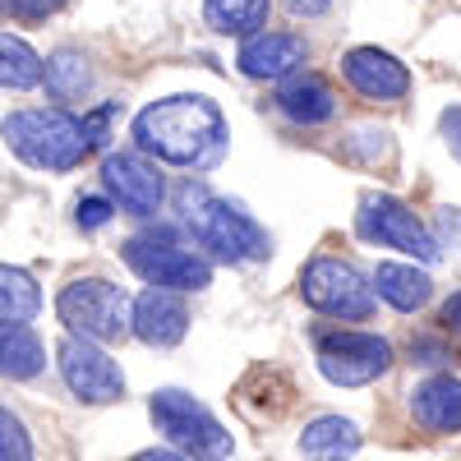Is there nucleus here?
<instances>
[{
	"mask_svg": "<svg viewBox=\"0 0 461 461\" xmlns=\"http://www.w3.org/2000/svg\"><path fill=\"white\" fill-rule=\"evenodd\" d=\"M304 37L295 32H258L240 47L236 65L245 79H295V69L304 65Z\"/></svg>",
	"mask_w": 461,
	"mask_h": 461,
	"instance_id": "4468645a",
	"label": "nucleus"
},
{
	"mask_svg": "<svg viewBox=\"0 0 461 461\" xmlns=\"http://www.w3.org/2000/svg\"><path fill=\"white\" fill-rule=\"evenodd\" d=\"M130 332L143 346H176L189 332V304L176 291H158L148 286L134 295V314H130Z\"/></svg>",
	"mask_w": 461,
	"mask_h": 461,
	"instance_id": "ddd939ff",
	"label": "nucleus"
},
{
	"mask_svg": "<svg viewBox=\"0 0 461 461\" xmlns=\"http://www.w3.org/2000/svg\"><path fill=\"white\" fill-rule=\"evenodd\" d=\"M130 461H185L180 452H167V447H148V452H134Z\"/></svg>",
	"mask_w": 461,
	"mask_h": 461,
	"instance_id": "7c9ffc66",
	"label": "nucleus"
},
{
	"mask_svg": "<svg viewBox=\"0 0 461 461\" xmlns=\"http://www.w3.org/2000/svg\"><path fill=\"white\" fill-rule=\"evenodd\" d=\"M102 185L115 208H125L130 217H158L167 199V180L143 152H111L102 162Z\"/></svg>",
	"mask_w": 461,
	"mask_h": 461,
	"instance_id": "9b49d317",
	"label": "nucleus"
},
{
	"mask_svg": "<svg viewBox=\"0 0 461 461\" xmlns=\"http://www.w3.org/2000/svg\"><path fill=\"white\" fill-rule=\"evenodd\" d=\"M438 130H443V143L452 148V158L461 162V106H447V111H443Z\"/></svg>",
	"mask_w": 461,
	"mask_h": 461,
	"instance_id": "cd10ccee",
	"label": "nucleus"
},
{
	"mask_svg": "<svg viewBox=\"0 0 461 461\" xmlns=\"http://www.w3.org/2000/svg\"><path fill=\"white\" fill-rule=\"evenodd\" d=\"M152 425L167 434V443L185 456V461H226L230 456V434L226 425L189 393L180 388H162L152 393Z\"/></svg>",
	"mask_w": 461,
	"mask_h": 461,
	"instance_id": "20e7f679",
	"label": "nucleus"
},
{
	"mask_svg": "<svg viewBox=\"0 0 461 461\" xmlns=\"http://www.w3.org/2000/svg\"><path fill=\"white\" fill-rule=\"evenodd\" d=\"M180 217H185L189 230H194V240L221 263H258V258L273 254L267 230L245 208L217 199L212 189H203L194 180L180 189Z\"/></svg>",
	"mask_w": 461,
	"mask_h": 461,
	"instance_id": "f03ea898",
	"label": "nucleus"
},
{
	"mask_svg": "<svg viewBox=\"0 0 461 461\" xmlns=\"http://www.w3.org/2000/svg\"><path fill=\"white\" fill-rule=\"evenodd\" d=\"M393 369V346L374 332H323L319 337V374L337 388H365Z\"/></svg>",
	"mask_w": 461,
	"mask_h": 461,
	"instance_id": "1a4fd4ad",
	"label": "nucleus"
},
{
	"mask_svg": "<svg viewBox=\"0 0 461 461\" xmlns=\"http://www.w3.org/2000/svg\"><path fill=\"white\" fill-rule=\"evenodd\" d=\"M434 240H438V249H447V245L461 249V208H443L438 212V236Z\"/></svg>",
	"mask_w": 461,
	"mask_h": 461,
	"instance_id": "bb28decb",
	"label": "nucleus"
},
{
	"mask_svg": "<svg viewBox=\"0 0 461 461\" xmlns=\"http://www.w3.org/2000/svg\"><path fill=\"white\" fill-rule=\"evenodd\" d=\"M0 461H32V438L14 411L0 406Z\"/></svg>",
	"mask_w": 461,
	"mask_h": 461,
	"instance_id": "b1692460",
	"label": "nucleus"
},
{
	"mask_svg": "<svg viewBox=\"0 0 461 461\" xmlns=\"http://www.w3.org/2000/svg\"><path fill=\"white\" fill-rule=\"evenodd\" d=\"M443 319H447V323H452V328L461 332V291H456V295L447 300V310H443Z\"/></svg>",
	"mask_w": 461,
	"mask_h": 461,
	"instance_id": "2f4dec72",
	"label": "nucleus"
},
{
	"mask_svg": "<svg viewBox=\"0 0 461 461\" xmlns=\"http://www.w3.org/2000/svg\"><path fill=\"white\" fill-rule=\"evenodd\" d=\"M0 134H5L14 158L32 171H74L93 152L88 125L79 121V115L60 111V106H51V111H14V115H5Z\"/></svg>",
	"mask_w": 461,
	"mask_h": 461,
	"instance_id": "7ed1b4c3",
	"label": "nucleus"
},
{
	"mask_svg": "<svg viewBox=\"0 0 461 461\" xmlns=\"http://www.w3.org/2000/svg\"><path fill=\"white\" fill-rule=\"evenodd\" d=\"M14 19H23V23H42V19H51L65 0H0Z\"/></svg>",
	"mask_w": 461,
	"mask_h": 461,
	"instance_id": "393cba45",
	"label": "nucleus"
},
{
	"mask_svg": "<svg viewBox=\"0 0 461 461\" xmlns=\"http://www.w3.org/2000/svg\"><path fill=\"white\" fill-rule=\"evenodd\" d=\"M56 314L74 337L102 346V341H121L130 332L134 300L125 286H115L106 277H79L56 295Z\"/></svg>",
	"mask_w": 461,
	"mask_h": 461,
	"instance_id": "39448f33",
	"label": "nucleus"
},
{
	"mask_svg": "<svg viewBox=\"0 0 461 461\" xmlns=\"http://www.w3.org/2000/svg\"><path fill=\"white\" fill-rule=\"evenodd\" d=\"M282 5H286L295 19H319V14L332 10V0H282Z\"/></svg>",
	"mask_w": 461,
	"mask_h": 461,
	"instance_id": "c756f323",
	"label": "nucleus"
},
{
	"mask_svg": "<svg viewBox=\"0 0 461 461\" xmlns=\"http://www.w3.org/2000/svg\"><path fill=\"white\" fill-rule=\"evenodd\" d=\"M56 360H60V378L65 388L88 402V406H106V402H121L125 397V374L115 365L97 341H84V337H60L56 346Z\"/></svg>",
	"mask_w": 461,
	"mask_h": 461,
	"instance_id": "9d476101",
	"label": "nucleus"
},
{
	"mask_svg": "<svg viewBox=\"0 0 461 461\" xmlns=\"http://www.w3.org/2000/svg\"><path fill=\"white\" fill-rule=\"evenodd\" d=\"M134 139L148 158H158L167 167L208 171L226 152V121L217 102L199 93H180V97L148 102L134 115Z\"/></svg>",
	"mask_w": 461,
	"mask_h": 461,
	"instance_id": "f257e3e1",
	"label": "nucleus"
},
{
	"mask_svg": "<svg viewBox=\"0 0 461 461\" xmlns=\"http://www.w3.org/2000/svg\"><path fill=\"white\" fill-rule=\"evenodd\" d=\"M47 369V346L32 328H0V374L5 378H37Z\"/></svg>",
	"mask_w": 461,
	"mask_h": 461,
	"instance_id": "4be33fe9",
	"label": "nucleus"
},
{
	"mask_svg": "<svg viewBox=\"0 0 461 461\" xmlns=\"http://www.w3.org/2000/svg\"><path fill=\"white\" fill-rule=\"evenodd\" d=\"M300 300L310 310L341 319V323H365L374 314V282L360 273L356 263H341V258H314L310 267L300 273Z\"/></svg>",
	"mask_w": 461,
	"mask_h": 461,
	"instance_id": "423d86ee",
	"label": "nucleus"
},
{
	"mask_svg": "<svg viewBox=\"0 0 461 461\" xmlns=\"http://www.w3.org/2000/svg\"><path fill=\"white\" fill-rule=\"evenodd\" d=\"M74 217H79L84 230H97V226H106L115 217V203L111 199H79V212H74Z\"/></svg>",
	"mask_w": 461,
	"mask_h": 461,
	"instance_id": "a878e982",
	"label": "nucleus"
},
{
	"mask_svg": "<svg viewBox=\"0 0 461 461\" xmlns=\"http://www.w3.org/2000/svg\"><path fill=\"white\" fill-rule=\"evenodd\" d=\"M411 415L429 434H456L461 429V378H452V374L425 378L411 393Z\"/></svg>",
	"mask_w": 461,
	"mask_h": 461,
	"instance_id": "2eb2a0df",
	"label": "nucleus"
},
{
	"mask_svg": "<svg viewBox=\"0 0 461 461\" xmlns=\"http://www.w3.org/2000/svg\"><path fill=\"white\" fill-rule=\"evenodd\" d=\"M341 74H346V84H351L360 97H369V102H402L411 93V69L397 56L378 51V47L346 51Z\"/></svg>",
	"mask_w": 461,
	"mask_h": 461,
	"instance_id": "f8f14e48",
	"label": "nucleus"
},
{
	"mask_svg": "<svg viewBox=\"0 0 461 461\" xmlns=\"http://www.w3.org/2000/svg\"><path fill=\"white\" fill-rule=\"evenodd\" d=\"M42 310V291H37L32 273L0 263V328H28Z\"/></svg>",
	"mask_w": 461,
	"mask_h": 461,
	"instance_id": "6ab92c4d",
	"label": "nucleus"
},
{
	"mask_svg": "<svg viewBox=\"0 0 461 461\" xmlns=\"http://www.w3.org/2000/svg\"><path fill=\"white\" fill-rule=\"evenodd\" d=\"M47 74V60L37 56L23 37L14 32H0V88H14V93H28L42 84Z\"/></svg>",
	"mask_w": 461,
	"mask_h": 461,
	"instance_id": "412c9836",
	"label": "nucleus"
},
{
	"mask_svg": "<svg viewBox=\"0 0 461 461\" xmlns=\"http://www.w3.org/2000/svg\"><path fill=\"white\" fill-rule=\"evenodd\" d=\"M411 356H415V365H443V360H452L447 346H443V341H429V337L411 341Z\"/></svg>",
	"mask_w": 461,
	"mask_h": 461,
	"instance_id": "c85d7f7f",
	"label": "nucleus"
},
{
	"mask_svg": "<svg viewBox=\"0 0 461 461\" xmlns=\"http://www.w3.org/2000/svg\"><path fill=\"white\" fill-rule=\"evenodd\" d=\"M360 443H365V434H360L356 420H346V415H319L300 434V456L304 461H346V456L360 452Z\"/></svg>",
	"mask_w": 461,
	"mask_h": 461,
	"instance_id": "dca6fc26",
	"label": "nucleus"
},
{
	"mask_svg": "<svg viewBox=\"0 0 461 461\" xmlns=\"http://www.w3.org/2000/svg\"><path fill=\"white\" fill-rule=\"evenodd\" d=\"M356 226H360L365 240L388 245V249H402V254H411V258H420V263H438V258H443L434 230L415 217V208H406V203L393 199V194H369V199L360 203Z\"/></svg>",
	"mask_w": 461,
	"mask_h": 461,
	"instance_id": "6e6552de",
	"label": "nucleus"
},
{
	"mask_svg": "<svg viewBox=\"0 0 461 461\" xmlns=\"http://www.w3.org/2000/svg\"><path fill=\"white\" fill-rule=\"evenodd\" d=\"M42 84H47V93L56 97V102H74V97H84L88 88H93V69H88V60H84V51H56L51 60H47V74H42Z\"/></svg>",
	"mask_w": 461,
	"mask_h": 461,
	"instance_id": "5701e85b",
	"label": "nucleus"
},
{
	"mask_svg": "<svg viewBox=\"0 0 461 461\" xmlns=\"http://www.w3.org/2000/svg\"><path fill=\"white\" fill-rule=\"evenodd\" d=\"M203 19L221 37H258L267 23V0H203Z\"/></svg>",
	"mask_w": 461,
	"mask_h": 461,
	"instance_id": "aec40b11",
	"label": "nucleus"
},
{
	"mask_svg": "<svg viewBox=\"0 0 461 461\" xmlns=\"http://www.w3.org/2000/svg\"><path fill=\"white\" fill-rule=\"evenodd\" d=\"M277 106H282L286 121H295V125H323V121L337 115V93L319 79V74H295V79L282 84Z\"/></svg>",
	"mask_w": 461,
	"mask_h": 461,
	"instance_id": "f3484780",
	"label": "nucleus"
},
{
	"mask_svg": "<svg viewBox=\"0 0 461 461\" xmlns=\"http://www.w3.org/2000/svg\"><path fill=\"white\" fill-rule=\"evenodd\" d=\"M374 291H378V300H388L393 310L415 314V310H425V304H429L434 282H429L425 267H415V263H378Z\"/></svg>",
	"mask_w": 461,
	"mask_h": 461,
	"instance_id": "a211bd4d",
	"label": "nucleus"
},
{
	"mask_svg": "<svg viewBox=\"0 0 461 461\" xmlns=\"http://www.w3.org/2000/svg\"><path fill=\"white\" fill-rule=\"evenodd\" d=\"M121 254H125V263L134 267V273L158 291L185 295V291L212 286V263L203 254H194L189 245L171 240V236H134Z\"/></svg>",
	"mask_w": 461,
	"mask_h": 461,
	"instance_id": "0eeeda50",
	"label": "nucleus"
}]
</instances>
